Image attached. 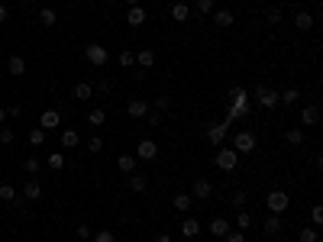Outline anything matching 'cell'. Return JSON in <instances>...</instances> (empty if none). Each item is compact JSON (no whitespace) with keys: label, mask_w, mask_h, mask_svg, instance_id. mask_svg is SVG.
<instances>
[{"label":"cell","mask_w":323,"mask_h":242,"mask_svg":"<svg viewBox=\"0 0 323 242\" xmlns=\"http://www.w3.org/2000/svg\"><path fill=\"white\" fill-rule=\"evenodd\" d=\"M226 103H230V110H226V119H236V116H246L249 113V94L246 88H230L226 91Z\"/></svg>","instance_id":"cell-1"},{"label":"cell","mask_w":323,"mask_h":242,"mask_svg":"<svg viewBox=\"0 0 323 242\" xmlns=\"http://www.w3.org/2000/svg\"><path fill=\"white\" fill-rule=\"evenodd\" d=\"M213 165L220 168V171H233V168L239 165L236 149H233V145H220V149H217V155H213Z\"/></svg>","instance_id":"cell-2"},{"label":"cell","mask_w":323,"mask_h":242,"mask_svg":"<svg viewBox=\"0 0 323 242\" xmlns=\"http://www.w3.org/2000/svg\"><path fill=\"white\" fill-rule=\"evenodd\" d=\"M256 133L252 129H239L236 136H233V149H236V155H252L256 152Z\"/></svg>","instance_id":"cell-3"},{"label":"cell","mask_w":323,"mask_h":242,"mask_svg":"<svg viewBox=\"0 0 323 242\" xmlns=\"http://www.w3.org/2000/svg\"><path fill=\"white\" fill-rule=\"evenodd\" d=\"M265 207H268V213H278V217H281V213L288 210V207H291V197H288L284 191H268V197H265Z\"/></svg>","instance_id":"cell-4"},{"label":"cell","mask_w":323,"mask_h":242,"mask_svg":"<svg viewBox=\"0 0 323 242\" xmlns=\"http://www.w3.org/2000/svg\"><path fill=\"white\" fill-rule=\"evenodd\" d=\"M84 58H87L94 68H103V65L110 62V52L103 49V46H97V42H91V46H84Z\"/></svg>","instance_id":"cell-5"},{"label":"cell","mask_w":323,"mask_h":242,"mask_svg":"<svg viewBox=\"0 0 323 242\" xmlns=\"http://www.w3.org/2000/svg\"><path fill=\"white\" fill-rule=\"evenodd\" d=\"M252 97H256L259 107H265V110H275V107H278V91L265 88V84H259V88L252 91Z\"/></svg>","instance_id":"cell-6"},{"label":"cell","mask_w":323,"mask_h":242,"mask_svg":"<svg viewBox=\"0 0 323 242\" xmlns=\"http://www.w3.org/2000/svg\"><path fill=\"white\" fill-rule=\"evenodd\" d=\"M262 232H265L268 239H275V236H281L284 232V220L278 217V213H268V220L262 223Z\"/></svg>","instance_id":"cell-7"},{"label":"cell","mask_w":323,"mask_h":242,"mask_svg":"<svg viewBox=\"0 0 323 242\" xmlns=\"http://www.w3.org/2000/svg\"><path fill=\"white\" fill-rule=\"evenodd\" d=\"M210 194H213V184L207 178H197L194 184H191V197H194V200H210Z\"/></svg>","instance_id":"cell-8"},{"label":"cell","mask_w":323,"mask_h":242,"mask_svg":"<svg viewBox=\"0 0 323 242\" xmlns=\"http://www.w3.org/2000/svg\"><path fill=\"white\" fill-rule=\"evenodd\" d=\"M226 129H230V119H223V123H213L210 129H207V139H210V145H217V149H220L223 139H226Z\"/></svg>","instance_id":"cell-9"},{"label":"cell","mask_w":323,"mask_h":242,"mask_svg":"<svg viewBox=\"0 0 323 242\" xmlns=\"http://www.w3.org/2000/svg\"><path fill=\"white\" fill-rule=\"evenodd\" d=\"M155 155H159V142L155 139H142L136 145V158H142V162H152Z\"/></svg>","instance_id":"cell-10"},{"label":"cell","mask_w":323,"mask_h":242,"mask_svg":"<svg viewBox=\"0 0 323 242\" xmlns=\"http://www.w3.org/2000/svg\"><path fill=\"white\" fill-rule=\"evenodd\" d=\"M126 113L133 116V119H146V113H149V100H142V97H133L126 103Z\"/></svg>","instance_id":"cell-11"},{"label":"cell","mask_w":323,"mask_h":242,"mask_svg":"<svg viewBox=\"0 0 323 242\" xmlns=\"http://www.w3.org/2000/svg\"><path fill=\"white\" fill-rule=\"evenodd\" d=\"M58 126H62V113H58V110H46V113L39 116V129H46V133L49 129H58Z\"/></svg>","instance_id":"cell-12"},{"label":"cell","mask_w":323,"mask_h":242,"mask_svg":"<svg viewBox=\"0 0 323 242\" xmlns=\"http://www.w3.org/2000/svg\"><path fill=\"white\" fill-rule=\"evenodd\" d=\"M301 123L304 126H317L320 123V107H317V103H307V107L301 110Z\"/></svg>","instance_id":"cell-13"},{"label":"cell","mask_w":323,"mask_h":242,"mask_svg":"<svg viewBox=\"0 0 323 242\" xmlns=\"http://www.w3.org/2000/svg\"><path fill=\"white\" fill-rule=\"evenodd\" d=\"M39 197H42V184H39L36 178H29L23 184V200H39Z\"/></svg>","instance_id":"cell-14"},{"label":"cell","mask_w":323,"mask_h":242,"mask_svg":"<svg viewBox=\"0 0 323 242\" xmlns=\"http://www.w3.org/2000/svg\"><path fill=\"white\" fill-rule=\"evenodd\" d=\"M188 16H191V7L181 4V0H171V20L174 23H188Z\"/></svg>","instance_id":"cell-15"},{"label":"cell","mask_w":323,"mask_h":242,"mask_svg":"<svg viewBox=\"0 0 323 242\" xmlns=\"http://www.w3.org/2000/svg\"><path fill=\"white\" fill-rule=\"evenodd\" d=\"M146 20H149V13H146L142 7H129V13H126V23L133 26V29H139V26H142Z\"/></svg>","instance_id":"cell-16"},{"label":"cell","mask_w":323,"mask_h":242,"mask_svg":"<svg viewBox=\"0 0 323 242\" xmlns=\"http://www.w3.org/2000/svg\"><path fill=\"white\" fill-rule=\"evenodd\" d=\"M129 191H133V194H146V191H149V178L133 171V175H129Z\"/></svg>","instance_id":"cell-17"},{"label":"cell","mask_w":323,"mask_h":242,"mask_svg":"<svg viewBox=\"0 0 323 242\" xmlns=\"http://www.w3.org/2000/svg\"><path fill=\"white\" fill-rule=\"evenodd\" d=\"M71 97H75V100H91V97H94V84L78 81V84H75V91H71Z\"/></svg>","instance_id":"cell-18"},{"label":"cell","mask_w":323,"mask_h":242,"mask_svg":"<svg viewBox=\"0 0 323 242\" xmlns=\"http://www.w3.org/2000/svg\"><path fill=\"white\" fill-rule=\"evenodd\" d=\"M210 16H213V23H217V26H220V29H230V26H233V23H236V16H233L230 10H213Z\"/></svg>","instance_id":"cell-19"},{"label":"cell","mask_w":323,"mask_h":242,"mask_svg":"<svg viewBox=\"0 0 323 242\" xmlns=\"http://www.w3.org/2000/svg\"><path fill=\"white\" fill-rule=\"evenodd\" d=\"M7 71H10L13 77H23L26 74V62L20 55H10V58H7Z\"/></svg>","instance_id":"cell-20"},{"label":"cell","mask_w":323,"mask_h":242,"mask_svg":"<svg viewBox=\"0 0 323 242\" xmlns=\"http://www.w3.org/2000/svg\"><path fill=\"white\" fill-rule=\"evenodd\" d=\"M294 26H298L301 32L313 29V13H307V10H298V13H294Z\"/></svg>","instance_id":"cell-21"},{"label":"cell","mask_w":323,"mask_h":242,"mask_svg":"<svg viewBox=\"0 0 323 242\" xmlns=\"http://www.w3.org/2000/svg\"><path fill=\"white\" fill-rule=\"evenodd\" d=\"M136 162H139L136 155H126V152H123V155L117 158V168L123 171V175H133V171H136Z\"/></svg>","instance_id":"cell-22"},{"label":"cell","mask_w":323,"mask_h":242,"mask_svg":"<svg viewBox=\"0 0 323 242\" xmlns=\"http://www.w3.org/2000/svg\"><path fill=\"white\" fill-rule=\"evenodd\" d=\"M207 229H210L213 236H220V239H223L226 232H230V220H223V217H213V220H210V226H207Z\"/></svg>","instance_id":"cell-23"},{"label":"cell","mask_w":323,"mask_h":242,"mask_svg":"<svg viewBox=\"0 0 323 242\" xmlns=\"http://www.w3.org/2000/svg\"><path fill=\"white\" fill-rule=\"evenodd\" d=\"M278 100H281L284 107H294V103L301 100V91H298V88H284L281 94H278Z\"/></svg>","instance_id":"cell-24"},{"label":"cell","mask_w":323,"mask_h":242,"mask_svg":"<svg viewBox=\"0 0 323 242\" xmlns=\"http://www.w3.org/2000/svg\"><path fill=\"white\" fill-rule=\"evenodd\" d=\"M191 207H194V197L191 194H174V210L178 213H188Z\"/></svg>","instance_id":"cell-25"},{"label":"cell","mask_w":323,"mask_h":242,"mask_svg":"<svg viewBox=\"0 0 323 242\" xmlns=\"http://www.w3.org/2000/svg\"><path fill=\"white\" fill-rule=\"evenodd\" d=\"M136 65H139V68H152V65H155V52H152V49L136 52Z\"/></svg>","instance_id":"cell-26"},{"label":"cell","mask_w":323,"mask_h":242,"mask_svg":"<svg viewBox=\"0 0 323 242\" xmlns=\"http://www.w3.org/2000/svg\"><path fill=\"white\" fill-rule=\"evenodd\" d=\"M197 232H200V223H197L194 217H188L185 223H181V236H188V239H194V236H197Z\"/></svg>","instance_id":"cell-27"},{"label":"cell","mask_w":323,"mask_h":242,"mask_svg":"<svg viewBox=\"0 0 323 242\" xmlns=\"http://www.w3.org/2000/svg\"><path fill=\"white\" fill-rule=\"evenodd\" d=\"M39 23L49 29V26H55V23H58V13L52 10V7H42V10H39Z\"/></svg>","instance_id":"cell-28"},{"label":"cell","mask_w":323,"mask_h":242,"mask_svg":"<svg viewBox=\"0 0 323 242\" xmlns=\"http://www.w3.org/2000/svg\"><path fill=\"white\" fill-rule=\"evenodd\" d=\"M0 200H7V204H20V194H16V187H13V184H0Z\"/></svg>","instance_id":"cell-29"},{"label":"cell","mask_w":323,"mask_h":242,"mask_svg":"<svg viewBox=\"0 0 323 242\" xmlns=\"http://www.w3.org/2000/svg\"><path fill=\"white\" fill-rule=\"evenodd\" d=\"M155 110H159V113H165V110H174V97H168V94H159V97H155V103H152Z\"/></svg>","instance_id":"cell-30"},{"label":"cell","mask_w":323,"mask_h":242,"mask_svg":"<svg viewBox=\"0 0 323 242\" xmlns=\"http://www.w3.org/2000/svg\"><path fill=\"white\" fill-rule=\"evenodd\" d=\"M246 204H249V194H246V191H233V194H230V207L246 210Z\"/></svg>","instance_id":"cell-31"},{"label":"cell","mask_w":323,"mask_h":242,"mask_svg":"<svg viewBox=\"0 0 323 242\" xmlns=\"http://www.w3.org/2000/svg\"><path fill=\"white\" fill-rule=\"evenodd\" d=\"M117 62H120V68H133V65H136V52H129V49H120Z\"/></svg>","instance_id":"cell-32"},{"label":"cell","mask_w":323,"mask_h":242,"mask_svg":"<svg viewBox=\"0 0 323 242\" xmlns=\"http://www.w3.org/2000/svg\"><path fill=\"white\" fill-rule=\"evenodd\" d=\"M87 123H91L94 129H100L103 123H107V113H103L100 107H97V110H91V113H87Z\"/></svg>","instance_id":"cell-33"},{"label":"cell","mask_w":323,"mask_h":242,"mask_svg":"<svg viewBox=\"0 0 323 242\" xmlns=\"http://www.w3.org/2000/svg\"><path fill=\"white\" fill-rule=\"evenodd\" d=\"M284 139H288V145H304V129H301V126L288 129V133H284Z\"/></svg>","instance_id":"cell-34"},{"label":"cell","mask_w":323,"mask_h":242,"mask_svg":"<svg viewBox=\"0 0 323 242\" xmlns=\"http://www.w3.org/2000/svg\"><path fill=\"white\" fill-rule=\"evenodd\" d=\"M78 142H81V136H78L75 129H65V133H62V149H75Z\"/></svg>","instance_id":"cell-35"},{"label":"cell","mask_w":323,"mask_h":242,"mask_svg":"<svg viewBox=\"0 0 323 242\" xmlns=\"http://www.w3.org/2000/svg\"><path fill=\"white\" fill-rule=\"evenodd\" d=\"M29 145H32V149H42V145H46V129H32V133H29Z\"/></svg>","instance_id":"cell-36"},{"label":"cell","mask_w":323,"mask_h":242,"mask_svg":"<svg viewBox=\"0 0 323 242\" xmlns=\"http://www.w3.org/2000/svg\"><path fill=\"white\" fill-rule=\"evenodd\" d=\"M23 171H26V175H39V171H42V162L36 158V155H29V158L23 162Z\"/></svg>","instance_id":"cell-37"},{"label":"cell","mask_w":323,"mask_h":242,"mask_svg":"<svg viewBox=\"0 0 323 242\" xmlns=\"http://www.w3.org/2000/svg\"><path fill=\"white\" fill-rule=\"evenodd\" d=\"M46 165H49L52 171H62V168H65V155H62V152H52L49 158H46Z\"/></svg>","instance_id":"cell-38"},{"label":"cell","mask_w":323,"mask_h":242,"mask_svg":"<svg viewBox=\"0 0 323 242\" xmlns=\"http://www.w3.org/2000/svg\"><path fill=\"white\" fill-rule=\"evenodd\" d=\"M16 142V133H13V126H0V145H13Z\"/></svg>","instance_id":"cell-39"},{"label":"cell","mask_w":323,"mask_h":242,"mask_svg":"<svg viewBox=\"0 0 323 242\" xmlns=\"http://www.w3.org/2000/svg\"><path fill=\"white\" fill-rule=\"evenodd\" d=\"M194 10H197L200 16H210V13L217 10V4H213V0H197V4H194Z\"/></svg>","instance_id":"cell-40"},{"label":"cell","mask_w":323,"mask_h":242,"mask_svg":"<svg viewBox=\"0 0 323 242\" xmlns=\"http://www.w3.org/2000/svg\"><path fill=\"white\" fill-rule=\"evenodd\" d=\"M249 226H252V213H249V210H239V217H236V229H239V232H246Z\"/></svg>","instance_id":"cell-41"},{"label":"cell","mask_w":323,"mask_h":242,"mask_svg":"<svg viewBox=\"0 0 323 242\" xmlns=\"http://www.w3.org/2000/svg\"><path fill=\"white\" fill-rule=\"evenodd\" d=\"M265 20L272 23V26H278V23L284 20V16H281V10H278V7H268V10H265Z\"/></svg>","instance_id":"cell-42"},{"label":"cell","mask_w":323,"mask_h":242,"mask_svg":"<svg viewBox=\"0 0 323 242\" xmlns=\"http://www.w3.org/2000/svg\"><path fill=\"white\" fill-rule=\"evenodd\" d=\"M87 152H91V155H100V152H103V139H100V136L87 139Z\"/></svg>","instance_id":"cell-43"},{"label":"cell","mask_w":323,"mask_h":242,"mask_svg":"<svg viewBox=\"0 0 323 242\" xmlns=\"http://www.w3.org/2000/svg\"><path fill=\"white\" fill-rule=\"evenodd\" d=\"M146 119H149V129H159V126H162V113H159V110H149Z\"/></svg>","instance_id":"cell-44"},{"label":"cell","mask_w":323,"mask_h":242,"mask_svg":"<svg viewBox=\"0 0 323 242\" xmlns=\"http://www.w3.org/2000/svg\"><path fill=\"white\" fill-rule=\"evenodd\" d=\"M94 242H117V236H113L110 229H97L94 232Z\"/></svg>","instance_id":"cell-45"},{"label":"cell","mask_w":323,"mask_h":242,"mask_svg":"<svg viewBox=\"0 0 323 242\" xmlns=\"http://www.w3.org/2000/svg\"><path fill=\"white\" fill-rule=\"evenodd\" d=\"M298 239H301V242H317V229H313V226H304Z\"/></svg>","instance_id":"cell-46"},{"label":"cell","mask_w":323,"mask_h":242,"mask_svg":"<svg viewBox=\"0 0 323 242\" xmlns=\"http://www.w3.org/2000/svg\"><path fill=\"white\" fill-rule=\"evenodd\" d=\"M223 239H226V242H246V236H242L239 229H230V232H226Z\"/></svg>","instance_id":"cell-47"},{"label":"cell","mask_w":323,"mask_h":242,"mask_svg":"<svg viewBox=\"0 0 323 242\" xmlns=\"http://www.w3.org/2000/svg\"><path fill=\"white\" fill-rule=\"evenodd\" d=\"M310 220H313V226H320V223H323V210H320V207H313V210H310Z\"/></svg>","instance_id":"cell-48"},{"label":"cell","mask_w":323,"mask_h":242,"mask_svg":"<svg viewBox=\"0 0 323 242\" xmlns=\"http://www.w3.org/2000/svg\"><path fill=\"white\" fill-rule=\"evenodd\" d=\"M75 236H78V239H91L94 232H91V226H78V229H75Z\"/></svg>","instance_id":"cell-49"},{"label":"cell","mask_w":323,"mask_h":242,"mask_svg":"<svg viewBox=\"0 0 323 242\" xmlns=\"http://www.w3.org/2000/svg\"><path fill=\"white\" fill-rule=\"evenodd\" d=\"M13 116H20V107H16V103H13V107H7V119H13Z\"/></svg>","instance_id":"cell-50"},{"label":"cell","mask_w":323,"mask_h":242,"mask_svg":"<svg viewBox=\"0 0 323 242\" xmlns=\"http://www.w3.org/2000/svg\"><path fill=\"white\" fill-rule=\"evenodd\" d=\"M97 94H110V81H100L97 84Z\"/></svg>","instance_id":"cell-51"},{"label":"cell","mask_w":323,"mask_h":242,"mask_svg":"<svg viewBox=\"0 0 323 242\" xmlns=\"http://www.w3.org/2000/svg\"><path fill=\"white\" fill-rule=\"evenodd\" d=\"M155 242H171V236H168V232H159V236H155Z\"/></svg>","instance_id":"cell-52"},{"label":"cell","mask_w":323,"mask_h":242,"mask_svg":"<svg viewBox=\"0 0 323 242\" xmlns=\"http://www.w3.org/2000/svg\"><path fill=\"white\" fill-rule=\"evenodd\" d=\"M7 16H10V13H7V7L0 4V23H7Z\"/></svg>","instance_id":"cell-53"},{"label":"cell","mask_w":323,"mask_h":242,"mask_svg":"<svg viewBox=\"0 0 323 242\" xmlns=\"http://www.w3.org/2000/svg\"><path fill=\"white\" fill-rule=\"evenodd\" d=\"M123 4H126V7H139V4H142V0H123Z\"/></svg>","instance_id":"cell-54"},{"label":"cell","mask_w":323,"mask_h":242,"mask_svg":"<svg viewBox=\"0 0 323 242\" xmlns=\"http://www.w3.org/2000/svg\"><path fill=\"white\" fill-rule=\"evenodd\" d=\"M0 123H7V110L4 107H0Z\"/></svg>","instance_id":"cell-55"},{"label":"cell","mask_w":323,"mask_h":242,"mask_svg":"<svg viewBox=\"0 0 323 242\" xmlns=\"http://www.w3.org/2000/svg\"><path fill=\"white\" fill-rule=\"evenodd\" d=\"M16 4H23V7H32V0H16Z\"/></svg>","instance_id":"cell-56"},{"label":"cell","mask_w":323,"mask_h":242,"mask_svg":"<svg viewBox=\"0 0 323 242\" xmlns=\"http://www.w3.org/2000/svg\"><path fill=\"white\" fill-rule=\"evenodd\" d=\"M103 4H110V0H103Z\"/></svg>","instance_id":"cell-57"},{"label":"cell","mask_w":323,"mask_h":242,"mask_svg":"<svg viewBox=\"0 0 323 242\" xmlns=\"http://www.w3.org/2000/svg\"><path fill=\"white\" fill-rule=\"evenodd\" d=\"M0 162H4V155H0Z\"/></svg>","instance_id":"cell-58"}]
</instances>
